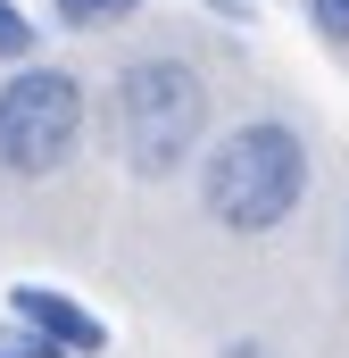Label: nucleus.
<instances>
[{
    "label": "nucleus",
    "mask_w": 349,
    "mask_h": 358,
    "mask_svg": "<svg viewBox=\"0 0 349 358\" xmlns=\"http://www.w3.org/2000/svg\"><path fill=\"white\" fill-rule=\"evenodd\" d=\"M191 192L225 242H274L299 225V208L316 192V142L299 117L258 108V117L208 134V150L191 159Z\"/></svg>",
    "instance_id": "1"
},
{
    "label": "nucleus",
    "mask_w": 349,
    "mask_h": 358,
    "mask_svg": "<svg viewBox=\"0 0 349 358\" xmlns=\"http://www.w3.org/2000/svg\"><path fill=\"white\" fill-rule=\"evenodd\" d=\"M108 159L133 183H174L200 150H208V117H216V84L191 50L174 42H150V50H125L108 67Z\"/></svg>",
    "instance_id": "2"
},
{
    "label": "nucleus",
    "mask_w": 349,
    "mask_h": 358,
    "mask_svg": "<svg viewBox=\"0 0 349 358\" xmlns=\"http://www.w3.org/2000/svg\"><path fill=\"white\" fill-rule=\"evenodd\" d=\"M91 142V84L59 59H25L0 76V183H67Z\"/></svg>",
    "instance_id": "3"
},
{
    "label": "nucleus",
    "mask_w": 349,
    "mask_h": 358,
    "mask_svg": "<svg viewBox=\"0 0 349 358\" xmlns=\"http://www.w3.org/2000/svg\"><path fill=\"white\" fill-rule=\"evenodd\" d=\"M8 317L34 325L50 350H67V358H100L108 350V325L91 317L75 292H59V283H8Z\"/></svg>",
    "instance_id": "4"
},
{
    "label": "nucleus",
    "mask_w": 349,
    "mask_h": 358,
    "mask_svg": "<svg viewBox=\"0 0 349 358\" xmlns=\"http://www.w3.org/2000/svg\"><path fill=\"white\" fill-rule=\"evenodd\" d=\"M142 8H158V0H50V17H59L67 34H108V25H133Z\"/></svg>",
    "instance_id": "5"
},
{
    "label": "nucleus",
    "mask_w": 349,
    "mask_h": 358,
    "mask_svg": "<svg viewBox=\"0 0 349 358\" xmlns=\"http://www.w3.org/2000/svg\"><path fill=\"white\" fill-rule=\"evenodd\" d=\"M25 59H42V25L17 0H0V67H25Z\"/></svg>",
    "instance_id": "6"
},
{
    "label": "nucleus",
    "mask_w": 349,
    "mask_h": 358,
    "mask_svg": "<svg viewBox=\"0 0 349 358\" xmlns=\"http://www.w3.org/2000/svg\"><path fill=\"white\" fill-rule=\"evenodd\" d=\"M299 8H308V25H316L333 50H349V0H299Z\"/></svg>",
    "instance_id": "7"
},
{
    "label": "nucleus",
    "mask_w": 349,
    "mask_h": 358,
    "mask_svg": "<svg viewBox=\"0 0 349 358\" xmlns=\"http://www.w3.org/2000/svg\"><path fill=\"white\" fill-rule=\"evenodd\" d=\"M0 358H67V350H50L34 325H17V317H0Z\"/></svg>",
    "instance_id": "8"
},
{
    "label": "nucleus",
    "mask_w": 349,
    "mask_h": 358,
    "mask_svg": "<svg viewBox=\"0 0 349 358\" xmlns=\"http://www.w3.org/2000/svg\"><path fill=\"white\" fill-rule=\"evenodd\" d=\"M216 25H258V0H208Z\"/></svg>",
    "instance_id": "9"
},
{
    "label": "nucleus",
    "mask_w": 349,
    "mask_h": 358,
    "mask_svg": "<svg viewBox=\"0 0 349 358\" xmlns=\"http://www.w3.org/2000/svg\"><path fill=\"white\" fill-rule=\"evenodd\" d=\"M216 358H283V350H274V342H225Z\"/></svg>",
    "instance_id": "10"
},
{
    "label": "nucleus",
    "mask_w": 349,
    "mask_h": 358,
    "mask_svg": "<svg viewBox=\"0 0 349 358\" xmlns=\"http://www.w3.org/2000/svg\"><path fill=\"white\" fill-rule=\"evenodd\" d=\"M341 275H349V225H341Z\"/></svg>",
    "instance_id": "11"
}]
</instances>
